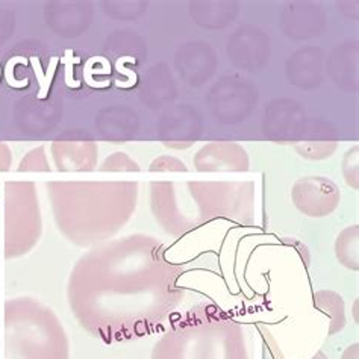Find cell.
I'll return each mask as SVG.
<instances>
[{"instance_id":"cell-4","label":"cell","mask_w":359,"mask_h":359,"mask_svg":"<svg viewBox=\"0 0 359 359\" xmlns=\"http://www.w3.org/2000/svg\"><path fill=\"white\" fill-rule=\"evenodd\" d=\"M17 64L26 65L27 60L25 58V56H14L13 60H9L8 64H6V67H5V79H6L8 85H11V87H14V88H25L27 85V79L20 82V81H17L14 78V67Z\"/></svg>"},{"instance_id":"cell-8","label":"cell","mask_w":359,"mask_h":359,"mask_svg":"<svg viewBox=\"0 0 359 359\" xmlns=\"http://www.w3.org/2000/svg\"><path fill=\"white\" fill-rule=\"evenodd\" d=\"M0 73H2V70H0Z\"/></svg>"},{"instance_id":"cell-7","label":"cell","mask_w":359,"mask_h":359,"mask_svg":"<svg viewBox=\"0 0 359 359\" xmlns=\"http://www.w3.org/2000/svg\"><path fill=\"white\" fill-rule=\"evenodd\" d=\"M314 359H325V358H323V355H318V356L314 358Z\"/></svg>"},{"instance_id":"cell-5","label":"cell","mask_w":359,"mask_h":359,"mask_svg":"<svg viewBox=\"0 0 359 359\" xmlns=\"http://www.w3.org/2000/svg\"><path fill=\"white\" fill-rule=\"evenodd\" d=\"M125 62L135 64V58H132V56H121V58L117 61V70L121 74H126V76H128V82L123 85V88H130V87H134V85L137 83V74L134 73V70L125 69V65H123Z\"/></svg>"},{"instance_id":"cell-6","label":"cell","mask_w":359,"mask_h":359,"mask_svg":"<svg viewBox=\"0 0 359 359\" xmlns=\"http://www.w3.org/2000/svg\"><path fill=\"white\" fill-rule=\"evenodd\" d=\"M9 164H11V154H9V149L0 143V172H6V170H9Z\"/></svg>"},{"instance_id":"cell-3","label":"cell","mask_w":359,"mask_h":359,"mask_svg":"<svg viewBox=\"0 0 359 359\" xmlns=\"http://www.w3.org/2000/svg\"><path fill=\"white\" fill-rule=\"evenodd\" d=\"M61 62L65 65V83H67L70 88H79L81 82L74 79V73H73V62L79 64L81 62L79 56H74L72 50H67L65 52V56L61 58Z\"/></svg>"},{"instance_id":"cell-2","label":"cell","mask_w":359,"mask_h":359,"mask_svg":"<svg viewBox=\"0 0 359 359\" xmlns=\"http://www.w3.org/2000/svg\"><path fill=\"white\" fill-rule=\"evenodd\" d=\"M58 58H52L50 60V70L47 72L46 74L43 73L41 70V64H40V60L36 58V56H32L31 58V64L34 67V73L36 76V81H39L40 83V93H39V99H46L47 94H49V90H50V85H52V79L55 76V69H56V64H58Z\"/></svg>"},{"instance_id":"cell-1","label":"cell","mask_w":359,"mask_h":359,"mask_svg":"<svg viewBox=\"0 0 359 359\" xmlns=\"http://www.w3.org/2000/svg\"><path fill=\"white\" fill-rule=\"evenodd\" d=\"M6 348L5 359H67V344L61 335L35 337L29 334L13 306L6 302Z\"/></svg>"}]
</instances>
